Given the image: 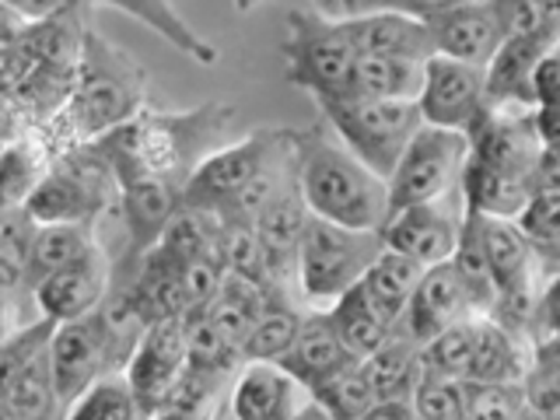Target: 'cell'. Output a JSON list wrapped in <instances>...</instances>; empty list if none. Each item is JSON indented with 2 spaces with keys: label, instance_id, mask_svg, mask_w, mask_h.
<instances>
[{
  "label": "cell",
  "instance_id": "cell-1",
  "mask_svg": "<svg viewBox=\"0 0 560 420\" xmlns=\"http://www.w3.org/2000/svg\"><path fill=\"white\" fill-rule=\"evenodd\" d=\"M235 119V105L203 102L197 109L158 113L140 109L127 122L92 140V148L109 162L119 186L130 183H172L183 186L210 151L224 144Z\"/></svg>",
  "mask_w": 560,
  "mask_h": 420
},
{
  "label": "cell",
  "instance_id": "cell-2",
  "mask_svg": "<svg viewBox=\"0 0 560 420\" xmlns=\"http://www.w3.org/2000/svg\"><path fill=\"white\" fill-rule=\"evenodd\" d=\"M294 179V130L262 127L224 140L183 183V207L203 210L221 224H253Z\"/></svg>",
  "mask_w": 560,
  "mask_h": 420
},
{
  "label": "cell",
  "instance_id": "cell-3",
  "mask_svg": "<svg viewBox=\"0 0 560 420\" xmlns=\"http://www.w3.org/2000/svg\"><path fill=\"white\" fill-rule=\"evenodd\" d=\"M294 186L308 214L329 224L378 232L389 218V186L358 162L326 122L294 130Z\"/></svg>",
  "mask_w": 560,
  "mask_h": 420
},
{
  "label": "cell",
  "instance_id": "cell-4",
  "mask_svg": "<svg viewBox=\"0 0 560 420\" xmlns=\"http://www.w3.org/2000/svg\"><path fill=\"white\" fill-rule=\"evenodd\" d=\"M148 105V74L127 52L105 43L98 32L84 28L81 57L74 81L63 105L57 109L52 127H60L70 148L92 144L119 122H127Z\"/></svg>",
  "mask_w": 560,
  "mask_h": 420
},
{
  "label": "cell",
  "instance_id": "cell-5",
  "mask_svg": "<svg viewBox=\"0 0 560 420\" xmlns=\"http://www.w3.org/2000/svg\"><path fill=\"white\" fill-rule=\"evenodd\" d=\"M385 249L378 232H354V228L329 224L323 218H312L302 228L294 253V277L298 305L323 312L343 291H350L372 267L375 256Z\"/></svg>",
  "mask_w": 560,
  "mask_h": 420
},
{
  "label": "cell",
  "instance_id": "cell-6",
  "mask_svg": "<svg viewBox=\"0 0 560 420\" xmlns=\"http://www.w3.org/2000/svg\"><path fill=\"white\" fill-rule=\"evenodd\" d=\"M280 60H284L288 81L294 88L323 102L347 95L358 49L350 46L340 18H329L319 8H291L284 14Z\"/></svg>",
  "mask_w": 560,
  "mask_h": 420
},
{
  "label": "cell",
  "instance_id": "cell-7",
  "mask_svg": "<svg viewBox=\"0 0 560 420\" xmlns=\"http://www.w3.org/2000/svg\"><path fill=\"white\" fill-rule=\"evenodd\" d=\"M323 122L340 144L372 168L382 179H389L393 165L399 162L402 148L420 127L417 102L410 98H323L315 102Z\"/></svg>",
  "mask_w": 560,
  "mask_h": 420
},
{
  "label": "cell",
  "instance_id": "cell-8",
  "mask_svg": "<svg viewBox=\"0 0 560 420\" xmlns=\"http://www.w3.org/2000/svg\"><path fill=\"white\" fill-rule=\"evenodd\" d=\"M137 337L127 329H119L102 305L74 323H57L49 332V378L57 389L60 413L74 402L88 385L98 382L102 375L122 372Z\"/></svg>",
  "mask_w": 560,
  "mask_h": 420
},
{
  "label": "cell",
  "instance_id": "cell-9",
  "mask_svg": "<svg viewBox=\"0 0 560 420\" xmlns=\"http://www.w3.org/2000/svg\"><path fill=\"white\" fill-rule=\"evenodd\" d=\"M119 203V179L109 162L92 148L78 144L67 148L57 162H49V172L35 186L25 210L35 224L52 221H81L98 224L102 214H109Z\"/></svg>",
  "mask_w": 560,
  "mask_h": 420
},
{
  "label": "cell",
  "instance_id": "cell-10",
  "mask_svg": "<svg viewBox=\"0 0 560 420\" xmlns=\"http://www.w3.org/2000/svg\"><path fill=\"white\" fill-rule=\"evenodd\" d=\"M466 158H469L466 133L420 122L410 144L402 148L399 162L393 165L389 179H385V186H389V214L399 207L431 203L459 192Z\"/></svg>",
  "mask_w": 560,
  "mask_h": 420
},
{
  "label": "cell",
  "instance_id": "cell-11",
  "mask_svg": "<svg viewBox=\"0 0 560 420\" xmlns=\"http://www.w3.org/2000/svg\"><path fill=\"white\" fill-rule=\"evenodd\" d=\"M536 11L550 8H536L533 0H466V4L431 18V46L438 57L487 67L498 46Z\"/></svg>",
  "mask_w": 560,
  "mask_h": 420
},
{
  "label": "cell",
  "instance_id": "cell-12",
  "mask_svg": "<svg viewBox=\"0 0 560 420\" xmlns=\"http://www.w3.org/2000/svg\"><path fill=\"white\" fill-rule=\"evenodd\" d=\"M557 43H560L557 8L525 18L483 67L487 105H498V109H529V74L547 52H557Z\"/></svg>",
  "mask_w": 560,
  "mask_h": 420
},
{
  "label": "cell",
  "instance_id": "cell-13",
  "mask_svg": "<svg viewBox=\"0 0 560 420\" xmlns=\"http://www.w3.org/2000/svg\"><path fill=\"white\" fill-rule=\"evenodd\" d=\"M466 224V203L459 192L431 203L399 207L382 221L378 238L385 249L407 256L420 267H434V262H448L455 245L463 238Z\"/></svg>",
  "mask_w": 560,
  "mask_h": 420
},
{
  "label": "cell",
  "instance_id": "cell-14",
  "mask_svg": "<svg viewBox=\"0 0 560 420\" xmlns=\"http://www.w3.org/2000/svg\"><path fill=\"white\" fill-rule=\"evenodd\" d=\"M413 102H417L420 122H428V127L469 133L487 109L483 67H472V63L431 52V57L424 60L420 92Z\"/></svg>",
  "mask_w": 560,
  "mask_h": 420
},
{
  "label": "cell",
  "instance_id": "cell-15",
  "mask_svg": "<svg viewBox=\"0 0 560 420\" xmlns=\"http://www.w3.org/2000/svg\"><path fill=\"white\" fill-rule=\"evenodd\" d=\"M186 368H189V354H186L183 323L158 319L148 323L144 332L137 337L127 364H122V378L130 382L140 410L154 413L165 407V399L186 375Z\"/></svg>",
  "mask_w": 560,
  "mask_h": 420
},
{
  "label": "cell",
  "instance_id": "cell-16",
  "mask_svg": "<svg viewBox=\"0 0 560 420\" xmlns=\"http://www.w3.org/2000/svg\"><path fill=\"white\" fill-rule=\"evenodd\" d=\"M109 288H113V259L105 249H98L57 273L35 280L32 298H35V308H39V319L57 326V323H74V319H84V315H92L105 302Z\"/></svg>",
  "mask_w": 560,
  "mask_h": 420
},
{
  "label": "cell",
  "instance_id": "cell-17",
  "mask_svg": "<svg viewBox=\"0 0 560 420\" xmlns=\"http://www.w3.org/2000/svg\"><path fill=\"white\" fill-rule=\"evenodd\" d=\"M477 315H480L477 305H472L466 284L448 259V262L424 267V277H420L407 312L399 315V323L393 329L402 332V337H410L413 343H428L434 332H442L455 323L477 319Z\"/></svg>",
  "mask_w": 560,
  "mask_h": 420
},
{
  "label": "cell",
  "instance_id": "cell-18",
  "mask_svg": "<svg viewBox=\"0 0 560 420\" xmlns=\"http://www.w3.org/2000/svg\"><path fill=\"white\" fill-rule=\"evenodd\" d=\"M228 389V417L232 420H294L312 399L284 368L270 361H242Z\"/></svg>",
  "mask_w": 560,
  "mask_h": 420
},
{
  "label": "cell",
  "instance_id": "cell-19",
  "mask_svg": "<svg viewBox=\"0 0 560 420\" xmlns=\"http://www.w3.org/2000/svg\"><path fill=\"white\" fill-rule=\"evenodd\" d=\"M277 364L284 368V372L298 385H305L308 396H312V389H319L323 382H329L332 375H340L343 368L358 364V358L343 347V340L337 337V329L329 326V319L323 312L305 308L302 312V326H298L288 354L280 358Z\"/></svg>",
  "mask_w": 560,
  "mask_h": 420
},
{
  "label": "cell",
  "instance_id": "cell-20",
  "mask_svg": "<svg viewBox=\"0 0 560 420\" xmlns=\"http://www.w3.org/2000/svg\"><path fill=\"white\" fill-rule=\"evenodd\" d=\"M116 210L127 224V259L133 262L148 249H154L162 232L172 224V218L183 210V186L172 183H130L119 186Z\"/></svg>",
  "mask_w": 560,
  "mask_h": 420
},
{
  "label": "cell",
  "instance_id": "cell-21",
  "mask_svg": "<svg viewBox=\"0 0 560 420\" xmlns=\"http://www.w3.org/2000/svg\"><path fill=\"white\" fill-rule=\"evenodd\" d=\"M74 8H113L119 14H127L144 28H151L162 43L179 49L186 60L200 63V67H214L221 60L218 46L192 28L172 0H74Z\"/></svg>",
  "mask_w": 560,
  "mask_h": 420
},
{
  "label": "cell",
  "instance_id": "cell-22",
  "mask_svg": "<svg viewBox=\"0 0 560 420\" xmlns=\"http://www.w3.org/2000/svg\"><path fill=\"white\" fill-rule=\"evenodd\" d=\"M347 28L350 46L358 57H407V60H428L431 32L428 22H413L402 14H361V18H340Z\"/></svg>",
  "mask_w": 560,
  "mask_h": 420
},
{
  "label": "cell",
  "instance_id": "cell-23",
  "mask_svg": "<svg viewBox=\"0 0 560 420\" xmlns=\"http://www.w3.org/2000/svg\"><path fill=\"white\" fill-rule=\"evenodd\" d=\"M98 249H102L98 224H81V221L35 224L32 245H28V291L35 280L57 273V270L70 267V262H78Z\"/></svg>",
  "mask_w": 560,
  "mask_h": 420
},
{
  "label": "cell",
  "instance_id": "cell-24",
  "mask_svg": "<svg viewBox=\"0 0 560 420\" xmlns=\"http://www.w3.org/2000/svg\"><path fill=\"white\" fill-rule=\"evenodd\" d=\"M533 358V343L518 332L504 329L490 315L477 319V340H472V364L466 382H522Z\"/></svg>",
  "mask_w": 560,
  "mask_h": 420
},
{
  "label": "cell",
  "instance_id": "cell-25",
  "mask_svg": "<svg viewBox=\"0 0 560 420\" xmlns=\"http://www.w3.org/2000/svg\"><path fill=\"white\" fill-rule=\"evenodd\" d=\"M361 368L375 393V402H410L420 382V343L393 329V337L375 354H368Z\"/></svg>",
  "mask_w": 560,
  "mask_h": 420
},
{
  "label": "cell",
  "instance_id": "cell-26",
  "mask_svg": "<svg viewBox=\"0 0 560 420\" xmlns=\"http://www.w3.org/2000/svg\"><path fill=\"white\" fill-rule=\"evenodd\" d=\"M420 277H424V267H420V262L399 256L393 249H382L372 267L364 270V277L358 280V284L368 294V302L378 308L382 319L389 326H396L399 315L407 312V305H410Z\"/></svg>",
  "mask_w": 560,
  "mask_h": 420
},
{
  "label": "cell",
  "instance_id": "cell-27",
  "mask_svg": "<svg viewBox=\"0 0 560 420\" xmlns=\"http://www.w3.org/2000/svg\"><path fill=\"white\" fill-rule=\"evenodd\" d=\"M323 315L329 319V326L337 329V337L343 340V347L358 361H364L368 354H375V350L393 337V326L382 319L372 302H368V294L361 291V284L343 291L329 308H323Z\"/></svg>",
  "mask_w": 560,
  "mask_h": 420
},
{
  "label": "cell",
  "instance_id": "cell-28",
  "mask_svg": "<svg viewBox=\"0 0 560 420\" xmlns=\"http://www.w3.org/2000/svg\"><path fill=\"white\" fill-rule=\"evenodd\" d=\"M46 347L35 350L22 364V372L14 375V382L8 385L4 399H0V420H57L60 417L57 389H52V378H49Z\"/></svg>",
  "mask_w": 560,
  "mask_h": 420
},
{
  "label": "cell",
  "instance_id": "cell-29",
  "mask_svg": "<svg viewBox=\"0 0 560 420\" xmlns=\"http://www.w3.org/2000/svg\"><path fill=\"white\" fill-rule=\"evenodd\" d=\"M424 60L407 57H358L350 70L347 95L358 98H417Z\"/></svg>",
  "mask_w": 560,
  "mask_h": 420
},
{
  "label": "cell",
  "instance_id": "cell-30",
  "mask_svg": "<svg viewBox=\"0 0 560 420\" xmlns=\"http://www.w3.org/2000/svg\"><path fill=\"white\" fill-rule=\"evenodd\" d=\"M302 305L291 302V298H273V302L259 312V319L253 329L245 332V340L238 347L242 361H270L277 364L288 354V347L294 340L298 326H302Z\"/></svg>",
  "mask_w": 560,
  "mask_h": 420
},
{
  "label": "cell",
  "instance_id": "cell-31",
  "mask_svg": "<svg viewBox=\"0 0 560 420\" xmlns=\"http://www.w3.org/2000/svg\"><path fill=\"white\" fill-rule=\"evenodd\" d=\"M49 172V158L28 140L0 144V210H22Z\"/></svg>",
  "mask_w": 560,
  "mask_h": 420
},
{
  "label": "cell",
  "instance_id": "cell-32",
  "mask_svg": "<svg viewBox=\"0 0 560 420\" xmlns=\"http://www.w3.org/2000/svg\"><path fill=\"white\" fill-rule=\"evenodd\" d=\"M477 319L455 323L442 332H434L428 343H420V378H459V382L469 378Z\"/></svg>",
  "mask_w": 560,
  "mask_h": 420
},
{
  "label": "cell",
  "instance_id": "cell-33",
  "mask_svg": "<svg viewBox=\"0 0 560 420\" xmlns=\"http://www.w3.org/2000/svg\"><path fill=\"white\" fill-rule=\"evenodd\" d=\"M63 420H148L122 372L102 375L60 413Z\"/></svg>",
  "mask_w": 560,
  "mask_h": 420
},
{
  "label": "cell",
  "instance_id": "cell-34",
  "mask_svg": "<svg viewBox=\"0 0 560 420\" xmlns=\"http://www.w3.org/2000/svg\"><path fill=\"white\" fill-rule=\"evenodd\" d=\"M35 221L28 210H0V294L18 302L28 291V245Z\"/></svg>",
  "mask_w": 560,
  "mask_h": 420
},
{
  "label": "cell",
  "instance_id": "cell-35",
  "mask_svg": "<svg viewBox=\"0 0 560 420\" xmlns=\"http://www.w3.org/2000/svg\"><path fill=\"white\" fill-rule=\"evenodd\" d=\"M518 385H522L525 410L542 420H560V350H557V340L533 347L529 368H525Z\"/></svg>",
  "mask_w": 560,
  "mask_h": 420
},
{
  "label": "cell",
  "instance_id": "cell-36",
  "mask_svg": "<svg viewBox=\"0 0 560 420\" xmlns=\"http://www.w3.org/2000/svg\"><path fill=\"white\" fill-rule=\"evenodd\" d=\"M522 228V235L529 238V245L539 253V259L547 267L557 270L560 259V189H536L529 203L522 207V214L515 218Z\"/></svg>",
  "mask_w": 560,
  "mask_h": 420
},
{
  "label": "cell",
  "instance_id": "cell-37",
  "mask_svg": "<svg viewBox=\"0 0 560 420\" xmlns=\"http://www.w3.org/2000/svg\"><path fill=\"white\" fill-rule=\"evenodd\" d=\"M312 399L332 417V420H361L368 410L375 407V393L364 378L361 361L343 368L340 375H332L329 382H323L319 389H312Z\"/></svg>",
  "mask_w": 560,
  "mask_h": 420
},
{
  "label": "cell",
  "instance_id": "cell-38",
  "mask_svg": "<svg viewBox=\"0 0 560 420\" xmlns=\"http://www.w3.org/2000/svg\"><path fill=\"white\" fill-rule=\"evenodd\" d=\"M466 0H315L329 18H361V14H402L413 22H431V18L445 14L448 8H459Z\"/></svg>",
  "mask_w": 560,
  "mask_h": 420
},
{
  "label": "cell",
  "instance_id": "cell-39",
  "mask_svg": "<svg viewBox=\"0 0 560 420\" xmlns=\"http://www.w3.org/2000/svg\"><path fill=\"white\" fill-rule=\"evenodd\" d=\"M525 399L518 382H466L463 420H522Z\"/></svg>",
  "mask_w": 560,
  "mask_h": 420
},
{
  "label": "cell",
  "instance_id": "cell-40",
  "mask_svg": "<svg viewBox=\"0 0 560 420\" xmlns=\"http://www.w3.org/2000/svg\"><path fill=\"white\" fill-rule=\"evenodd\" d=\"M410 413L417 420H463L466 417V382L420 378L410 396Z\"/></svg>",
  "mask_w": 560,
  "mask_h": 420
},
{
  "label": "cell",
  "instance_id": "cell-41",
  "mask_svg": "<svg viewBox=\"0 0 560 420\" xmlns=\"http://www.w3.org/2000/svg\"><path fill=\"white\" fill-rule=\"evenodd\" d=\"M529 109H560V57L547 52L529 74Z\"/></svg>",
  "mask_w": 560,
  "mask_h": 420
},
{
  "label": "cell",
  "instance_id": "cell-42",
  "mask_svg": "<svg viewBox=\"0 0 560 420\" xmlns=\"http://www.w3.org/2000/svg\"><path fill=\"white\" fill-rule=\"evenodd\" d=\"M4 8H11L25 25H39V22H52V18L67 14L74 8V0H0Z\"/></svg>",
  "mask_w": 560,
  "mask_h": 420
},
{
  "label": "cell",
  "instance_id": "cell-43",
  "mask_svg": "<svg viewBox=\"0 0 560 420\" xmlns=\"http://www.w3.org/2000/svg\"><path fill=\"white\" fill-rule=\"evenodd\" d=\"M25 22H22V18H18L11 8H4V4H0V52H8L11 46H18V39H22V35H25Z\"/></svg>",
  "mask_w": 560,
  "mask_h": 420
},
{
  "label": "cell",
  "instance_id": "cell-44",
  "mask_svg": "<svg viewBox=\"0 0 560 420\" xmlns=\"http://www.w3.org/2000/svg\"><path fill=\"white\" fill-rule=\"evenodd\" d=\"M18 329H22V323H18V302L8 294H0V343L11 340Z\"/></svg>",
  "mask_w": 560,
  "mask_h": 420
},
{
  "label": "cell",
  "instance_id": "cell-45",
  "mask_svg": "<svg viewBox=\"0 0 560 420\" xmlns=\"http://www.w3.org/2000/svg\"><path fill=\"white\" fill-rule=\"evenodd\" d=\"M361 420H413L410 402H375Z\"/></svg>",
  "mask_w": 560,
  "mask_h": 420
},
{
  "label": "cell",
  "instance_id": "cell-46",
  "mask_svg": "<svg viewBox=\"0 0 560 420\" xmlns=\"http://www.w3.org/2000/svg\"><path fill=\"white\" fill-rule=\"evenodd\" d=\"M294 420H332V417H329V413L319 407V402H315V399H308L305 407L294 413Z\"/></svg>",
  "mask_w": 560,
  "mask_h": 420
},
{
  "label": "cell",
  "instance_id": "cell-47",
  "mask_svg": "<svg viewBox=\"0 0 560 420\" xmlns=\"http://www.w3.org/2000/svg\"><path fill=\"white\" fill-rule=\"evenodd\" d=\"M259 4H267V0H232V8H235L238 14H253Z\"/></svg>",
  "mask_w": 560,
  "mask_h": 420
},
{
  "label": "cell",
  "instance_id": "cell-48",
  "mask_svg": "<svg viewBox=\"0 0 560 420\" xmlns=\"http://www.w3.org/2000/svg\"><path fill=\"white\" fill-rule=\"evenodd\" d=\"M522 420H542V417H536V413H529V410H525V413H522Z\"/></svg>",
  "mask_w": 560,
  "mask_h": 420
},
{
  "label": "cell",
  "instance_id": "cell-49",
  "mask_svg": "<svg viewBox=\"0 0 560 420\" xmlns=\"http://www.w3.org/2000/svg\"><path fill=\"white\" fill-rule=\"evenodd\" d=\"M413 420H417V417H413Z\"/></svg>",
  "mask_w": 560,
  "mask_h": 420
}]
</instances>
